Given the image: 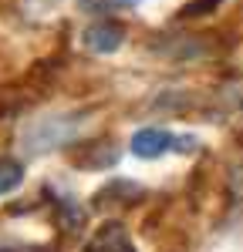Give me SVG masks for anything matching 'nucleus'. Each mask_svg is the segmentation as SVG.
<instances>
[{"mask_svg": "<svg viewBox=\"0 0 243 252\" xmlns=\"http://www.w3.org/2000/svg\"><path fill=\"white\" fill-rule=\"evenodd\" d=\"M172 148V135L162 128H142L139 135L132 138V155L139 158H159Z\"/></svg>", "mask_w": 243, "mask_h": 252, "instance_id": "f257e3e1", "label": "nucleus"}, {"mask_svg": "<svg viewBox=\"0 0 243 252\" xmlns=\"http://www.w3.org/2000/svg\"><path fill=\"white\" fill-rule=\"evenodd\" d=\"M125 34H122V27L115 24H95V27H88V34H84V44L95 51V54H112V51H119Z\"/></svg>", "mask_w": 243, "mask_h": 252, "instance_id": "f03ea898", "label": "nucleus"}, {"mask_svg": "<svg viewBox=\"0 0 243 252\" xmlns=\"http://www.w3.org/2000/svg\"><path fill=\"white\" fill-rule=\"evenodd\" d=\"M20 182H24V165L14 158H0V195L14 192Z\"/></svg>", "mask_w": 243, "mask_h": 252, "instance_id": "7ed1b4c3", "label": "nucleus"}]
</instances>
